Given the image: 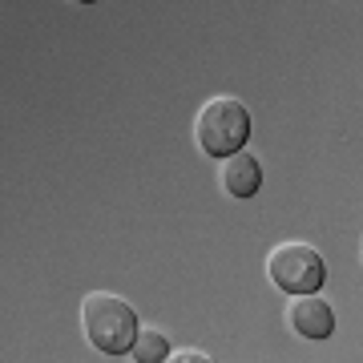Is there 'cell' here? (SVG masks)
<instances>
[{"label": "cell", "instance_id": "1", "mask_svg": "<svg viewBox=\"0 0 363 363\" xmlns=\"http://www.w3.org/2000/svg\"><path fill=\"white\" fill-rule=\"evenodd\" d=\"M81 327L97 351L105 355H130L142 327H138V311H133L125 298L109 295V291H93L81 303Z\"/></svg>", "mask_w": 363, "mask_h": 363}, {"label": "cell", "instance_id": "2", "mask_svg": "<svg viewBox=\"0 0 363 363\" xmlns=\"http://www.w3.org/2000/svg\"><path fill=\"white\" fill-rule=\"evenodd\" d=\"M194 138L210 157H230L238 154L250 138V113L238 97H210L194 117Z\"/></svg>", "mask_w": 363, "mask_h": 363}, {"label": "cell", "instance_id": "3", "mask_svg": "<svg viewBox=\"0 0 363 363\" xmlns=\"http://www.w3.org/2000/svg\"><path fill=\"white\" fill-rule=\"evenodd\" d=\"M267 279L279 291H286V295H311L327 279L323 255L315 247H307V242H279L267 255Z\"/></svg>", "mask_w": 363, "mask_h": 363}, {"label": "cell", "instance_id": "4", "mask_svg": "<svg viewBox=\"0 0 363 363\" xmlns=\"http://www.w3.org/2000/svg\"><path fill=\"white\" fill-rule=\"evenodd\" d=\"M286 323H291L295 335L319 343V339H331V331H335V311L315 291L311 295H291V303H286Z\"/></svg>", "mask_w": 363, "mask_h": 363}, {"label": "cell", "instance_id": "5", "mask_svg": "<svg viewBox=\"0 0 363 363\" xmlns=\"http://www.w3.org/2000/svg\"><path fill=\"white\" fill-rule=\"evenodd\" d=\"M262 186V166L255 154H230L222 157V190L230 198H255Z\"/></svg>", "mask_w": 363, "mask_h": 363}, {"label": "cell", "instance_id": "6", "mask_svg": "<svg viewBox=\"0 0 363 363\" xmlns=\"http://www.w3.org/2000/svg\"><path fill=\"white\" fill-rule=\"evenodd\" d=\"M169 355H174V351H169V339L162 335V331H142L138 343H133V351H130L133 363H162V359H169Z\"/></svg>", "mask_w": 363, "mask_h": 363}, {"label": "cell", "instance_id": "7", "mask_svg": "<svg viewBox=\"0 0 363 363\" xmlns=\"http://www.w3.org/2000/svg\"><path fill=\"white\" fill-rule=\"evenodd\" d=\"M169 359H178V363H206L210 355H202V351H194V347H186V351H174Z\"/></svg>", "mask_w": 363, "mask_h": 363}, {"label": "cell", "instance_id": "8", "mask_svg": "<svg viewBox=\"0 0 363 363\" xmlns=\"http://www.w3.org/2000/svg\"><path fill=\"white\" fill-rule=\"evenodd\" d=\"M77 4H97V0H77Z\"/></svg>", "mask_w": 363, "mask_h": 363}]
</instances>
